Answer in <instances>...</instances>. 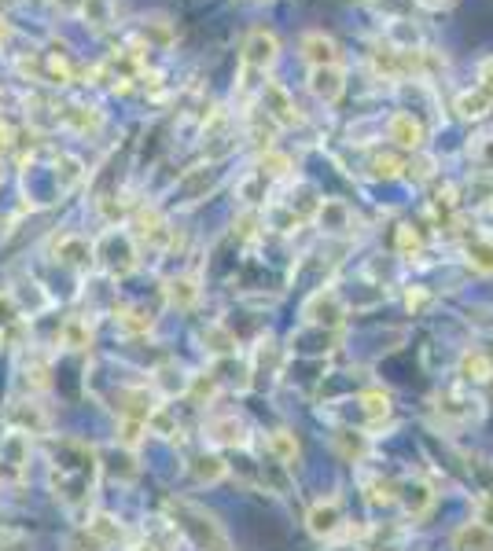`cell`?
Masks as SVG:
<instances>
[{
    "label": "cell",
    "instance_id": "6da1fadb",
    "mask_svg": "<svg viewBox=\"0 0 493 551\" xmlns=\"http://www.w3.org/2000/svg\"><path fill=\"white\" fill-rule=\"evenodd\" d=\"M173 511H177V526L195 540V548L199 551H229V540H225L221 526L210 515H203L199 507L177 504Z\"/></svg>",
    "mask_w": 493,
    "mask_h": 551
},
{
    "label": "cell",
    "instance_id": "7a4b0ae2",
    "mask_svg": "<svg viewBox=\"0 0 493 551\" xmlns=\"http://www.w3.org/2000/svg\"><path fill=\"white\" fill-rule=\"evenodd\" d=\"M276 56H280V41H276L273 30H265V26H254L247 41H243V70H273Z\"/></svg>",
    "mask_w": 493,
    "mask_h": 551
},
{
    "label": "cell",
    "instance_id": "3957f363",
    "mask_svg": "<svg viewBox=\"0 0 493 551\" xmlns=\"http://www.w3.org/2000/svg\"><path fill=\"white\" fill-rule=\"evenodd\" d=\"M8 427L23 438H34V434H48L52 419H48L45 405L37 397H23V401H12V408H8Z\"/></svg>",
    "mask_w": 493,
    "mask_h": 551
},
{
    "label": "cell",
    "instance_id": "277c9868",
    "mask_svg": "<svg viewBox=\"0 0 493 551\" xmlns=\"http://www.w3.org/2000/svg\"><path fill=\"white\" fill-rule=\"evenodd\" d=\"M30 460V438L23 434H0V482H19Z\"/></svg>",
    "mask_w": 493,
    "mask_h": 551
},
{
    "label": "cell",
    "instance_id": "5b68a950",
    "mask_svg": "<svg viewBox=\"0 0 493 551\" xmlns=\"http://www.w3.org/2000/svg\"><path fill=\"white\" fill-rule=\"evenodd\" d=\"M262 103H265V118L273 125H299L302 114L291 100V92L284 85H276V81H262Z\"/></svg>",
    "mask_w": 493,
    "mask_h": 551
},
{
    "label": "cell",
    "instance_id": "8992f818",
    "mask_svg": "<svg viewBox=\"0 0 493 551\" xmlns=\"http://www.w3.org/2000/svg\"><path fill=\"white\" fill-rule=\"evenodd\" d=\"M52 258L63 265V269H89L92 261H96V247H92L85 236H74V232H67V236L56 239V247H52Z\"/></svg>",
    "mask_w": 493,
    "mask_h": 551
},
{
    "label": "cell",
    "instance_id": "52a82bcc",
    "mask_svg": "<svg viewBox=\"0 0 493 551\" xmlns=\"http://www.w3.org/2000/svg\"><path fill=\"white\" fill-rule=\"evenodd\" d=\"M310 529H313V537H321V540H332L339 537L346 529V515H343V504L335 500V496H328V500H317L310 511Z\"/></svg>",
    "mask_w": 493,
    "mask_h": 551
},
{
    "label": "cell",
    "instance_id": "ba28073f",
    "mask_svg": "<svg viewBox=\"0 0 493 551\" xmlns=\"http://www.w3.org/2000/svg\"><path fill=\"white\" fill-rule=\"evenodd\" d=\"M387 136L398 147H405V151H420V147H424V140H427V129H424V122H420L413 111H398L387 122Z\"/></svg>",
    "mask_w": 493,
    "mask_h": 551
},
{
    "label": "cell",
    "instance_id": "9c48e42d",
    "mask_svg": "<svg viewBox=\"0 0 493 551\" xmlns=\"http://www.w3.org/2000/svg\"><path fill=\"white\" fill-rule=\"evenodd\" d=\"M310 92L321 103H335L346 92V74L343 67H310Z\"/></svg>",
    "mask_w": 493,
    "mask_h": 551
},
{
    "label": "cell",
    "instance_id": "30bf717a",
    "mask_svg": "<svg viewBox=\"0 0 493 551\" xmlns=\"http://www.w3.org/2000/svg\"><path fill=\"white\" fill-rule=\"evenodd\" d=\"M299 52L310 67H335L339 63V45L328 34H321V30H310V34L302 37Z\"/></svg>",
    "mask_w": 493,
    "mask_h": 551
},
{
    "label": "cell",
    "instance_id": "8fae6325",
    "mask_svg": "<svg viewBox=\"0 0 493 551\" xmlns=\"http://www.w3.org/2000/svg\"><path fill=\"white\" fill-rule=\"evenodd\" d=\"M306 316H310L313 324H328V327H339L343 324V305H339V298H335L332 291H317L306 302Z\"/></svg>",
    "mask_w": 493,
    "mask_h": 551
},
{
    "label": "cell",
    "instance_id": "7c38bea8",
    "mask_svg": "<svg viewBox=\"0 0 493 551\" xmlns=\"http://www.w3.org/2000/svg\"><path fill=\"white\" fill-rule=\"evenodd\" d=\"M59 118H63V125H67L70 133H78V136H89L104 125V114L96 111V107H85V103H70Z\"/></svg>",
    "mask_w": 493,
    "mask_h": 551
},
{
    "label": "cell",
    "instance_id": "4fadbf2b",
    "mask_svg": "<svg viewBox=\"0 0 493 551\" xmlns=\"http://www.w3.org/2000/svg\"><path fill=\"white\" fill-rule=\"evenodd\" d=\"M453 548L457 551H493V529L479 526V522H468L464 529H457Z\"/></svg>",
    "mask_w": 493,
    "mask_h": 551
},
{
    "label": "cell",
    "instance_id": "5bb4252c",
    "mask_svg": "<svg viewBox=\"0 0 493 551\" xmlns=\"http://www.w3.org/2000/svg\"><path fill=\"white\" fill-rule=\"evenodd\" d=\"M398 500L405 504V511H409V515L420 518V515H427V507L435 504V493H431L424 482H405L402 493H398Z\"/></svg>",
    "mask_w": 493,
    "mask_h": 551
},
{
    "label": "cell",
    "instance_id": "9a60e30c",
    "mask_svg": "<svg viewBox=\"0 0 493 551\" xmlns=\"http://www.w3.org/2000/svg\"><path fill=\"white\" fill-rule=\"evenodd\" d=\"M166 298H170V305H177V309H192V305L199 302V283H195V276H173V280L166 283Z\"/></svg>",
    "mask_w": 493,
    "mask_h": 551
},
{
    "label": "cell",
    "instance_id": "2e32d148",
    "mask_svg": "<svg viewBox=\"0 0 493 551\" xmlns=\"http://www.w3.org/2000/svg\"><path fill=\"white\" fill-rule=\"evenodd\" d=\"M89 342H92L89 320H81V316H70L67 324L59 327V346H63V349H89Z\"/></svg>",
    "mask_w": 493,
    "mask_h": 551
},
{
    "label": "cell",
    "instance_id": "e0dca14e",
    "mask_svg": "<svg viewBox=\"0 0 493 551\" xmlns=\"http://www.w3.org/2000/svg\"><path fill=\"white\" fill-rule=\"evenodd\" d=\"M317 221H321L324 232H343V228H350V210L339 199H324L317 206Z\"/></svg>",
    "mask_w": 493,
    "mask_h": 551
},
{
    "label": "cell",
    "instance_id": "ac0fdd59",
    "mask_svg": "<svg viewBox=\"0 0 493 551\" xmlns=\"http://www.w3.org/2000/svg\"><path fill=\"white\" fill-rule=\"evenodd\" d=\"M225 463H221V456H214V452H203V456H195L192 460V478L199 485H210V482H221L225 478Z\"/></svg>",
    "mask_w": 493,
    "mask_h": 551
},
{
    "label": "cell",
    "instance_id": "d6986e66",
    "mask_svg": "<svg viewBox=\"0 0 493 551\" xmlns=\"http://www.w3.org/2000/svg\"><path fill=\"white\" fill-rule=\"evenodd\" d=\"M460 372H464V379L486 383V379H493V360L486 353H479V349H471V353L460 357Z\"/></svg>",
    "mask_w": 493,
    "mask_h": 551
},
{
    "label": "cell",
    "instance_id": "ffe728a7",
    "mask_svg": "<svg viewBox=\"0 0 493 551\" xmlns=\"http://www.w3.org/2000/svg\"><path fill=\"white\" fill-rule=\"evenodd\" d=\"M23 386H26V394L30 397H34L37 390H45L48 386V360L45 357H37L34 353V357L26 360L23 364Z\"/></svg>",
    "mask_w": 493,
    "mask_h": 551
},
{
    "label": "cell",
    "instance_id": "44dd1931",
    "mask_svg": "<svg viewBox=\"0 0 493 551\" xmlns=\"http://www.w3.org/2000/svg\"><path fill=\"white\" fill-rule=\"evenodd\" d=\"M457 111L464 114V118H486V114L493 111V103H490V96H486V92L471 89V92H460Z\"/></svg>",
    "mask_w": 493,
    "mask_h": 551
},
{
    "label": "cell",
    "instance_id": "7402d4cb",
    "mask_svg": "<svg viewBox=\"0 0 493 551\" xmlns=\"http://www.w3.org/2000/svg\"><path fill=\"white\" fill-rule=\"evenodd\" d=\"M85 177V169H81V162L74 155H59L56 158V184L59 192H70L78 180Z\"/></svg>",
    "mask_w": 493,
    "mask_h": 551
},
{
    "label": "cell",
    "instance_id": "603a6c76",
    "mask_svg": "<svg viewBox=\"0 0 493 551\" xmlns=\"http://www.w3.org/2000/svg\"><path fill=\"white\" fill-rule=\"evenodd\" d=\"M468 261L479 272L493 276V239H471L468 243Z\"/></svg>",
    "mask_w": 493,
    "mask_h": 551
},
{
    "label": "cell",
    "instance_id": "cb8c5ba5",
    "mask_svg": "<svg viewBox=\"0 0 493 551\" xmlns=\"http://www.w3.org/2000/svg\"><path fill=\"white\" fill-rule=\"evenodd\" d=\"M273 452L284 467H291V463L299 460V441H295V434H291V430H276L273 434Z\"/></svg>",
    "mask_w": 493,
    "mask_h": 551
},
{
    "label": "cell",
    "instance_id": "d4e9b609",
    "mask_svg": "<svg viewBox=\"0 0 493 551\" xmlns=\"http://www.w3.org/2000/svg\"><path fill=\"white\" fill-rule=\"evenodd\" d=\"M89 533L96 540H104V544H118L122 540V526H118L115 518L111 515H96V518H89Z\"/></svg>",
    "mask_w": 493,
    "mask_h": 551
},
{
    "label": "cell",
    "instance_id": "484cf974",
    "mask_svg": "<svg viewBox=\"0 0 493 551\" xmlns=\"http://www.w3.org/2000/svg\"><path fill=\"white\" fill-rule=\"evenodd\" d=\"M210 434H214V441H221V445H243V441H247L243 423H236V419H218V423L210 427Z\"/></svg>",
    "mask_w": 493,
    "mask_h": 551
},
{
    "label": "cell",
    "instance_id": "4316f807",
    "mask_svg": "<svg viewBox=\"0 0 493 551\" xmlns=\"http://www.w3.org/2000/svg\"><path fill=\"white\" fill-rule=\"evenodd\" d=\"M361 408L368 412V423L376 427V423H383V419L390 416V397H387V394H379V390H372V394L361 397Z\"/></svg>",
    "mask_w": 493,
    "mask_h": 551
},
{
    "label": "cell",
    "instance_id": "83f0119b",
    "mask_svg": "<svg viewBox=\"0 0 493 551\" xmlns=\"http://www.w3.org/2000/svg\"><path fill=\"white\" fill-rule=\"evenodd\" d=\"M81 15L92 26H107L111 23V0H81Z\"/></svg>",
    "mask_w": 493,
    "mask_h": 551
},
{
    "label": "cell",
    "instance_id": "f1b7e54d",
    "mask_svg": "<svg viewBox=\"0 0 493 551\" xmlns=\"http://www.w3.org/2000/svg\"><path fill=\"white\" fill-rule=\"evenodd\" d=\"M118 327L129 331V335H137V331H148L151 327V316L140 313V309H118Z\"/></svg>",
    "mask_w": 493,
    "mask_h": 551
},
{
    "label": "cell",
    "instance_id": "f546056e",
    "mask_svg": "<svg viewBox=\"0 0 493 551\" xmlns=\"http://www.w3.org/2000/svg\"><path fill=\"white\" fill-rule=\"evenodd\" d=\"M475 162H479V169L493 173V136H479V144H475Z\"/></svg>",
    "mask_w": 493,
    "mask_h": 551
},
{
    "label": "cell",
    "instance_id": "4dcf8cb0",
    "mask_svg": "<svg viewBox=\"0 0 493 551\" xmlns=\"http://www.w3.org/2000/svg\"><path fill=\"white\" fill-rule=\"evenodd\" d=\"M475 522L493 529V493H482L479 500H475Z\"/></svg>",
    "mask_w": 493,
    "mask_h": 551
},
{
    "label": "cell",
    "instance_id": "1f68e13d",
    "mask_svg": "<svg viewBox=\"0 0 493 551\" xmlns=\"http://www.w3.org/2000/svg\"><path fill=\"white\" fill-rule=\"evenodd\" d=\"M479 92H486L493 103V59H482L479 63V85H475Z\"/></svg>",
    "mask_w": 493,
    "mask_h": 551
},
{
    "label": "cell",
    "instance_id": "d6a6232c",
    "mask_svg": "<svg viewBox=\"0 0 493 551\" xmlns=\"http://www.w3.org/2000/svg\"><path fill=\"white\" fill-rule=\"evenodd\" d=\"M372 166H376V173H379V177H398V169H405V162H398V158H383V155H379L376 158V162H372Z\"/></svg>",
    "mask_w": 493,
    "mask_h": 551
},
{
    "label": "cell",
    "instance_id": "836d02e7",
    "mask_svg": "<svg viewBox=\"0 0 493 551\" xmlns=\"http://www.w3.org/2000/svg\"><path fill=\"white\" fill-rule=\"evenodd\" d=\"M398 239H402V254H416V250H420V236H416L413 228H402Z\"/></svg>",
    "mask_w": 493,
    "mask_h": 551
},
{
    "label": "cell",
    "instance_id": "e575fe53",
    "mask_svg": "<svg viewBox=\"0 0 493 551\" xmlns=\"http://www.w3.org/2000/svg\"><path fill=\"white\" fill-rule=\"evenodd\" d=\"M8 37H12V26H8V19H4V15H0V45H4V41H8Z\"/></svg>",
    "mask_w": 493,
    "mask_h": 551
},
{
    "label": "cell",
    "instance_id": "d590c367",
    "mask_svg": "<svg viewBox=\"0 0 493 551\" xmlns=\"http://www.w3.org/2000/svg\"><path fill=\"white\" fill-rule=\"evenodd\" d=\"M424 8H431V12H438V8H446V4H453V0H420Z\"/></svg>",
    "mask_w": 493,
    "mask_h": 551
}]
</instances>
